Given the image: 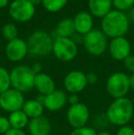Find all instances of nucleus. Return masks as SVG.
<instances>
[{"label":"nucleus","instance_id":"obj_31","mask_svg":"<svg viewBox=\"0 0 134 135\" xmlns=\"http://www.w3.org/2000/svg\"><path fill=\"white\" fill-rule=\"evenodd\" d=\"M86 80H87V84L93 85L97 81V75L95 73H89L86 74Z\"/></svg>","mask_w":134,"mask_h":135},{"label":"nucleus","instance_id":"obj_9","mask_svg":"<svg viewBox=\"0 0 134 135\" xmlns=\"http://www.w3.org/2000/svg\"><path fill=\"white\" fill-rule=\"evenodd\" d=\"M25 101L23 93L12 87L0 94V108L10 113L22 109Z\"/></svg>","mask_w":134,"mask_h":135},{"label":"nucleus","instance_id":"obj_36","mask_svg":"<svg viewBox=\"0 0 134 135\" xmlns=\"http://www.w3.org/2000/svg\"><path fill=\"white\" fill-rule=\"evenodd\" d=\"M29 2H31L32 5H34L36 7V6L38 5H41V4H42V0H29Z\"/></svg>","mask_w":134,"mask_h":135},{"label":"nucleus","instance_id":"obj_29","mask_svg":"<svg viewBox=\"0 0 134 135\" xmlns=\"http://www.w3.org/2000/svg\"><path fill=\"white\" fill-rule=\"evenodd\" d=\"M117 135H134V129L129 125L120 127L117 132Z\"/></svg>","mask_w":134,"mask_h":135},{"label":"nucleus","instance_id":"obj_7","mask_svg":"<svg viewBox=\"0 0 134 135\" xmlns=\"http://www.w3.org/2000/svg\"><path fill=\"white\" fill-rule=\"evenodd\" d=\"M84 47L86 51L94 56H99L108 47L106 35L99 30H92L84 36Z\"/></svg>","mask_w":134,"mask_h":135},{"label":"nucleus","instance_id":"obj_24","mask_svg":"<svg viewBox=\"0 0 134 135\" xmlns=\"http://www.w3.org/2000/svg\"><path fill=\"white\" fill-rule=\"evenodd\" d=\"M10 86V74L6 68L0 66V94L9 89Z\"/></svg>","mask_w":134,"mask_h":135},{"label":"nucleus","instance_id":"obj_37","mask_svg":"<svg viewBox=\"0 0 134 135\" xmlns=\"http://www.w3.org/2000/svg\"><path fill=\"white\" fill-rule=\"evenodd\" d=\"M97 135H112V134L108 132H97Z\"/></svg>","mask_w":134,"mask_h":135},{"label":"nucleus","instance_id":"obj_32","mask_svg":"<svg viewBox=\"0 0 134 135\" xmlns=\"http://www.w3.org/2000/svg\"><path fill=\"white\" fill-rule=\"evenodd\" d=\"M4 135H26L23 130H16V129H10Z\"/></svg>","mask_w":134,"mask_h":135},{"label":"nucleus","instance_id":"obj_33","mask_svg":"<svg viewBox=\"0 0 134 135\" xmlns=\"http://www.w3.org/2000/svg\"><path fill=\"white\" fill-rule=\"evenodd\" d=\"M31 69H32V71L36 74V75H37V74L41 73L42 66H41V64H39V62H35V64H34L33 65L31 66Z\"/></svg>","mask_w":134,"mask_h":135},{"label":"nucleus","instance_id":"obj_8","mask_svg":"<svg viewBox=\"0 0 134 135\" xmlns=\"http://www.w3.org/2000/svg\"><path fill=\"white\" fill-rule=\"evenodd\" d=\"M10 17L17 22H28L35 14V6L29 0H13L8 7Z\"/></svg>","mask_w":134,"mask_h":135},{"label":"nucleus","instance_id":"obj_38","mask_svg":"<svg viewBox=\"0 0 134 135\" xmlns=\"http://www.w3.org/2000/svg\"><path fill=\"white\" fill-rule=\"evenodd\" d=\"M49 135H52V134H49Z\"/></svg>","mask_w":134,"mask_h":135},{"label":"nucleus","instance_id":"obj_35","mask_svg":"<svg viewBox=\"0 0 134 135\" xmlns=\"http://www.w3.org/2000/svg\"><path fill=\"white\" fill-rule=\"evenodd\" d=\"M9 0H0V8H4L8 5Z\"/></svg>","mask_w":134,"mask_h":135},{"label":"nucleus","instance_id":"obj_18","mask_svg":"<svg viewBox=\"0 0 134 135\" xmlns=\"http://www.w3.org/2000/svg\"><path fill=\"white\" fill-rule=\"evenodd\" d=\"M88 8L92 16L103 18L112 10V0H88Z\"/></svg>","mask_w":134,"mask_h":135},{"label":"nucleus","instance_id":"obj_34","mask_svg":"<svg viewBox=\"0 0 134 135\" xmlns=\"http://www.w3.org/2000/svg\"><path fill=\"white\" fill-rule=\"evenodd\" d=\"M129 81H130V88L131 90H134V73L129 75Z\"/></svg>","mask_w":134,"mask_h":135},{"label":"nucleus","instance_id":"obj_2","mask_svg":"<svg viewBox=\"0 0 134 135\" xmlns=\"http://www.w3.org/2000/svg\"><path fill=\"white\" fill-rule=\"evenodd\" d=\"M134 114V107L131 99L121 98L114 99L107 109V119L111 124L125 126L131 120Z\"/></svg>","mask_w":134,"mask_h":135},{"label":"nucleus","instance_id":"obj_20","mask_svg":"<svg viewBox=\"0 0 134 135\" xmlns=\"http://www.w3.org/2000/svg\"><path fill=\"white\" fill-rule=\"evenodd\" d=\"M8 121L11 129L16 130H23L26 126H28L29 122V119L22 109L11 112L8 116Z\"/></svg>","mask_w":134,"mask_h":135},{"label":"nucleus","instance_id":"obj_23","mask_svg":"<svg viewBox=\"0 0 134 135\" xmlns=\"http://www.w3.org/2000/svg\"><path fill=\"white\" fill-rule=\"evenodd\" d=\"M18 28L14 23H7L2 28V35L7 41L18 38Z\"/></svg>","mask_w":134,"mask_h":135},{"label":"nucleus","instance_id":"obj_25","mask_svg":"<svg viewBox=\"0 0 134 135\" xmlns=\"http://www.w3.org/2000/svg\"><path fill=\"white\" fill-rule=\"evenodd\" d=\"M112 6L116 10L124 12L133 7L134 0H112Z\"/></svg>","mask_w":134,"mask_h":135},{"label":"nucleus","instance_id":"obj_30","mask_svg":"<svg viewBox=\"0 0 134 135\" xmlns=\"http://www.w3.org/2000/svg\"><path fill=\"white\" fill-rule=\"evenodd\" d=\"M68 103L70 104V106L72 105H76V104L80 103L79 101V97L77 96V94H71L68 97Z\"/></svg>","mask_w":134,"mask_h":135},{"label":"nucleus","instance_id":"obj_28","mask_svg":"<svg viewBox=\"0 0 134 135\" xmlns=\"http://www.w3.org/2000/svg\"><path fill=\"white\" fill-rule=\"evenodd\" d=\"M124 67L131 72V74L134 73V55H129L125 60L123 61Z\"/></svg>","mask_w":134,"mask_h":135},{"label":"nucleus","instance_id":"obj_5","mask_svg":"<svg viewBox=\"0 0 134 135\" xmlns=\"http://www.w3.org/2000/svg\"><path fill=\"white\" fill-rule=\"evenodd\" d=\"M106 88L114 99L125 98L130 91L129 75L123 72H116L109 75L106 84Z\"/></svg>","mask_w":134,"mask_h":135},{"label":"nucleus","instance_id":"obj_4","mask_svg":"<svg viewBox=\"0 0 134 135\" xmlns=\"http://www.w3.org/2000/svg\"><path fill=\"white\" fill-rule=\"evenodd\" d=\"M10 83L12 88L21 93L29 92L34 88L36 74L28 65H18L10 72Z\"/></svg>","mask_w":134,"mask_h":135},{"label":"nucleus","instance_id":"obj_1","mask_svg":"<svg viewBox=\"0 0 134 135\" xmlns=\"http://www.w3.org/2000/svg\"><path fill=\"white\" fill-rule=\"evenodd\" d=\"M130 28L129 18L126 13L118 10H111L101 20V31L106 37L115 39L124 37Z\"/></svg>","mask_w":134,"mask_h":135},{"label":"nucleus","instance_id":"obj_19","mask_svg":"<svg viewBox=\"0 0 134 135\" xmlns=\"http://www.w3.org/2000/svg\"><path fill=\"white\" fill-rule=\"evenodd\" d=\"M44 106L38 99H29L25 101L22 108L24 113L29 117V119H35L41 117L44 112Z\"/></svg>","mask_w":134,"mask_h":135},{"label":"nucleus","instance_id":"obj_12","mask_svg":"<svg viewBox=\"0 0 134 135\" xmlns=\"http://www.w3.org/2000/svg\"><path fill=\"white\" fill-rule=\"evenodd\" d=\"M5 54L7 58L11 62H16L23 60L29 54L27 41L19 38L7 41L5 48Z\"/></svg>","mask_w":134,"mask_h":135},{"label":"nucleus","instance_id":"obj_21","mask_svg":"<svg viewBox=\"0 0 134 135\" xmlns=\"http://www.w3.org/2000/svg\"><path fill=\"white\" fill-rule=\"evenodd\" d=\"M55 32L57 37L71 38L75 32L73 20L71 18H65L62 20L56 26Z\"/></svg>","mask_w":134,"mask_h":135},{"label":"nucleus","instance_id":"obj_13","mask_svg":"<svg viewBox=\"0 0 134 135\" xmlns=\"http://www.w3.org/2000/svg\"><path fill=\"white\" fill-rule=\"evenodd\" d=\"M108 51L113 59L123 62L129 55H131V42L125 37L115 38L111 40V41L109 42Z\"/></svg>","mask_w":134,"mask_h":135},{"label":"nucleus","instance_id":"obj_22","mask_svg":"<svg viewBox=\"0 0 134 135\" xmlns=\"http://www.w3.org/2000/svg\"><path fill=\"white\" fill-rule=\"evenodd\" d=\"M68 0H42V6L47 11L52 13H55L62 10Z\"/></svg>","mask_w":134,"mask_h":135},{"label":"nucleus","instance_id":"obj_26","mask_svg":"<svg viewBox=\"0 0 134 135\" xmlns=\"http://www.w3.org/2000/svg\"><path fill=\"white\" fill-rule=\"evenodd\" d=\"M69 135H97V132L95 129L85 126L82 128L73 129Z\"/></svg>","mask_w":134,"mask_h":135},{"label":"nucleus","instance_id":"obj_14","mask_svg":"<svg viewBox=\"0 0 134 135\" xmlns=\"http://www.w3.org/2000/svg\"><path fill=\"white\" fill-rule=\"evenodd\" d=\"M68 100L66 93L61 89H55L53 92L43 97V106L50 111H57L65 107Z\"/></svg>","mask_w":134,"mask_h":135},{"label":"nucleus","instance_id":"obj_6","mask_svg":"<svg viewBox=\"0 0 134 135\" xmlns=\"http://www.w3.org/2000/svg\"><path fill=\"white\" fill-rule=\"evenodd\" d=\"M78 48L71 38L56 37L53 40L52 54L62 62H71L76 57Z\"/></svg>","mask_w":134,"mask_h":135},{"label":"nucleus","instance_id":"obj_11","mask_svg":"<svg viewBox=\"0 0 134 135\" xmlns=\"http://www.w3.org/2000/svg\"><path fill=\"white\" fill-rule=\"evenodd\" d=\"M87 85L86 74L78 70L69 72L63 79V86L70 94H78L82 92Z\"/></svg>","mask_w":134,"mask_h":135},{"label":"nucleus","instance_id":"obj_15","mask_svg":"<svg viewBox=\"0 0 134 135\" xmlns=\"http://www.w3.org/2000/svg\"><path fill=\"white\" fill-rule=\"evenodd\" d=\"M73 20L75 32L80 35L85 36L93 30V18H92V15L87 11H80L75 15Z\"/></svg>","mask_w":134,"mask_h":135},{"label":"nucleus","instance_id":"obj_3","mask_svg":"<svg viewBox=\"0 0 134 135\" xmlns=\"http://www.w3.org/2000/svg\"><path fill=\"white\" fill-rule=\"evenodd\" d=\"M28 51L32 56H46L52 52L53 40L48 32L36 30L31 34L27 41Z\"/></svg>","mask_w":134,"mask_h":135},{"label":"nucleus","instance_id":"obj_27","mask_svg":"<svg viewBox=\"0 0 134 135\" xmlns=\"http://www.w3.org/2000/svg\"><path fill=\"white\" fill-rule=\"evenodd\" d=\"M11 129L10 124H9L8 118L0 116V134L4 135L7 132H8Z\"/></svg>","mask_w":134,"mask_h":135},{"label":"nucleus","instance_id":"obj_17","mask_svg":"<svg viewBox=\"0 0 134 135\" xmlns=\"http://www.w3.org/2000/svg\"><path fill=\"white\" fill-rule=\"evenodd\" d=\"M28 128L31 135H49L51 134L52 123L48 118L42 115L29 119Z\"/></svg>","mask_w":134,"mask_h":135},{"label":"nucleus","instance_id":"obj_10","mask_svg":"<svg viewBox=\"0 0 134 135\" xmlns=\"http://www.w3.org/2000/svg\"><path fill=\"white\" fill-rule=\"evenodd\" d=\"M90 117L89 108L84 103L70 106L66 113L67 121L73 129L82 128L87 123Z\"/></svg>","mask_w":134,"mask_h":135},{"label":"nucleus","instance_id":"obj_16","mask_svg":"<svg viewBox=\"0 0 134 135\" xmlns=\"http://www.w3.org/2000/svg\"><path fill=\"white\" fill-rule=\"evenodd\" d=\"M34 88L41 95L47 96L55 90V82L51 75L45 73H39L35 75Z\"/></svg>","mask_w":134,"mask_h":135}]
</instances>
